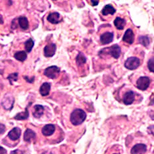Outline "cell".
Listing matches in <instances>:
<instances>
[{"instance_id": "1", "label": "cell", "mask_w": 154, "mask_h": 154, "mask_svg": "<svg viewBox=\"0 0 154 154\" xmlns=\"http://www.w3.org/2000/svg\"><path fill=\"white\" fill-rule=\"evenodd\" d=\"M86 114L85 112L80 109H76L72 112L70 120L72 125L74 126H78L83 123L86 120Z\"/></svg>"}, {"instance_id": "2", "label": "cell", "mask_w": 154, "mask_h": 154, "mask_svg": "<svg viewBox=\"0 0 154 154\" xmlns=\"http://www.w3.org/2000/svg\"><path fill=\"white\" fill-rule=\"evenodd\" d=\"M140 64V59L136 57H131L126 59L124 66L128 70H133L137 69Z\"/></svg>"}, {"instance_id": "3", "label": "cell", "mask_w": 154, "mask_h": 154, "mask_svg": "<svg viewBox=\"0 0 154 154\" xmlns=\"http://www.w3.org/2000/svg\"><path fill=\"white\" fill-rule=\"evenodd\" d=\"M60 72V70L58 67L56 66H53L45 69L44 72V75L49 79H55L59 76Z\"/></svg>"}, {"instance_id": "4", "label": "cell", "mask_w": 154, "mask_h": 154, "mask_svg": "<svg viewBox=\"0 0 154 154\" xmlns=\"http://www.w3.org/2000/svg\"><path fill=\"white\" fill-rule=\"evenodd\" d=\"M150 79L147 76H141L137 80L136 86L141 91H146L149 87Z\"/></svg>"}, {"instance_id": "5", "label": "cell", "mask_w": 154, "mask_h": 154, "mask_svg": "<svg viewBox=\"0 0 154 154\" xmlns=\"http://www.w3.org/2000/svg\"><path fill=\"white\" fill-rule=\"evenodd\" d=\"M56 51V45L54 43H50L44 48V54L47 57H53Z\"/></svg>"}, {"instance_id": "6", "label": "cell", "mask_w": 154, "mask_h": 154, "mask_svg": "<svg viewBox=\"0 0 154 154\" xmlns=\"http://www.w3.org/2000/svg\"><path fill=\"white\" fill-rule=\"evenodd\" d=\"M107 49H109L108 54H110L113 58L119 59L120 57L121 54V48L118 45H113Z\"/></svg>"}, {"instance_id": "7", "label": "cell", "mask_w": 154, "mask_h": 154, "mask_svg": "<svg viewBox=\"0 0 154 154\" xmlns=\"http://www.w3.org/2000/svg\"><path fill=\"white\" fill-rule=\"evenodd\" d=\"M135 99V94L133 91H129L126 92L123 98V103L126 105H131L132 104Z\"/></svg>"}, {"instance_id": "8", "label": "cell", "mask_w": 154, "mask_h": 154, "mask_svg": "<svg viewBox=\"0 0 154 154\" xmlns=\"http://www.w3.org/2000/svg\"><path fill=\"white\" fill-rule=\"evenodd\" d=\"M123 41L130 45L133 43L134 41V34L132 29H129L126 30L123 37Z\"/></svg>"}, {"instance_id": "9", "label": "cell", "mask_w": 154, "mask_h": 154, "mask_svg": "<svg viewBox=\"0 0 154 154\" xmlns=\"http://www.w3.org/2000/svg\"><path fill=\"white\" fill-rule=\"evenodd\" d=\"M48 21L53 24H57L62 22V19L60 14L58 12H52L48 15L47 17Z\"/></svg>"}, {"instance_id": "10", "label": "cell", "mask_w": 154, "mask_h": 154, "mask_svg": "<svg viewBox=\"0 0 154 154\" xmlns=\"http://www.w3.org/2000/svg\"><path fill=\"white\" fill-rule=\"evenodd\" d=\"M147 151V147L144 144H137L131 150V154H144Z\"/></svg>"}, {"instance_id": "11", "label": "cell", "mask_w": 154, "mask_h": 154, "mask_svg": "<svg viewBox=\"0 0 154 154\" xmlns=\"http://www.w3.org/2000/svg\"><path fill=\"white\" fill-rule=\"evenodd\" d=\"M113 34L111 32H106L100 37V41L102 45H107L113 42Z\"/></svg>"}, {"instance_id": "12", "label": "cell", "mask_w": 154, "mask_h": 154, "mask_svg": "<svg viewBox=\"0 0 154 154\" xmlns=\"http://www.w3.org/2000/svg\"><path fill=\"white\" fill-rule=\"evenodd\" d=\"M55 130H56V127L54 125L48 124L42 128V132L45 136L48 137L53 134V133L55 131Z\"/></svg>"}, {"instance_id": "13", "label": "cell", "mask_w": 154, "mask_h": 154, "mask_svg": "<svg viewBox=\"0 0 154 154\" xmlns=\"http://www.w3.org/2000/svg\"><path fill=\"white\" fill-rule=\"evenodd\" d=\"M21 130L18 127L14 128L8 133V137L12 140H16L19 139L21 135Z\"/></svg>"}, {"instance_id": "14", "label": "cell", "mask_w": 154, "mask_h": 154, "mask_svg": "<svg viewBox=\"0 0 154 154\" xmlns=\"http://www.w3.org/2000/svg\"><path fill=\"white\" fill-rule=\"evenodd\" d=\"M44 113V107L42 105H35L33 107V115L36 119H40Z\"/></svg>"}, {"instance_id": "15", "label": "cell", "mask_w": 154, "mask_h": 154, "mask_svg": "<svg viewBox=\"0 0 154 154\" xmlns=\"http://www.w3.org/2000/svg\"><path fill=\"white\" fill-rule=\"evenodd\" d=\"M36 137V133L32 130L30 129H27L26 131L24 133L23 135V139L25 141V142H30V141L35 139Z\"/></svg>"}, {"instance_id": "16", "label": "cell", "mask_w": 154, "mask_h": 154, "mask_svg": "<svg viewBox=\"0 0 154 154\" xmlns=\"http://www.w3.org/2000/svg\"><path fill=\"white\" fill-rule=\"evenodd\" d=\"M102 14L103 16H107L108 14L113 15L116 12V9H115L112 5H106L103 9L101 11Z\"/></svg>"}, {"instance_id": "17", "label": "cell", "mask_w": 154, "mask_h": 154, "mask_svg": "<svg viewBox=\"0 0 154 154\" xmlns=\"http://www.w3.org/2000/svg\"><path fill=\"white\" fill-rule=\"evenodd\" d=\"M51 89V84L49 83H44L40 88V93L42 96L49 95Z\"/></svg>"}, {"instance_id": "18", "label": "cell", "mask_w": 154, "mask_h": 154, "mask_svg": "<svg viewBox=\"0 0 154 154\" xmlns=\"http://www.w3.org/2000/svg\"><path fill=\"white\" fill-rule=\"evenodd\" d=\"M11 98H12L11 97H6L3 100L2 105H3V107L7 110H11L12 108V106H13L14 100L13 98L11 99Z\"/></svg>"}, {"instance_id": "19", "label": "cell", "mask_w": 154, "mask_h": 154, "mask_svg": "<svg viewBox=\"0 0 154 154\" xmlns=\"http://www.w3.org/2000/svg\"><path fill=\"white\" fill-rule=\"evenodd\" d=\"M114 25L118 30H123L126 25V20L122 18L117 17L114 20Z\"/></svg>"}, {"instance_id": "20", "label": "cell", "mask_w": 154, "mask_h": 154, "mask_svg": "<svg viewBox=\"0 0 154 154\" xmlns=\"http://www.w3.org/2000/svg\"><path fill=\"white\" fill-rule=\"evenodd\" d=\"M18 21H19V24L22 29L27 30L29 29V21L26 17H24V16L20 17L18 19Z\"/></svg>"}, {"instance_id": "21", "label": "cell", "mask_w": 154, "mask_h": 154, "mask_svg": "<svg viewBox=\"0 0 154 154\" xmlns=\"http://www.w3.org/2000/svg\"><path fill=\"white\" fill-rule=\"evenodd\" d=\"M29 110L27 108H26L24 112L17 113L14 117V119L17 120H24L27 119L29 118Z\"/></svg>"}, {"instance_id": "22", "label": "cell", "mask_w": 154, "mask_h": 154, "mask_svg": "<svg viewBox=\"0 0 154 154\" xmlns=\"http://www.w3.org/2000/svg\"><path fill=\"white\" fill-rule=\"evenodd\" d=\"M14 56V58L16 59H17V60L20 61V62H23L24 60H25V59H26L27 57V53L24 51H18V52L15 53Z\"/></svg>"}, {"instance_id": "23", "label": "cell", "mask_w": 154, "mask_h": 154, "mask_svg": "<svg viewBox=\"0 0 154 154\" xmlns=\"http://www.w3.org/2000/svg\"><path fill=\"white\" fill-rule=\"evenodd\" d=\"M33 46H34V42L32 38H30V39H29L25 43V51H26L27 53H30L33 48Z\"/></svg>"}, {"instance_id": "24", "label": "cell", "mask_w": 154, "mask_h": 154, "mask_svg": "<svg viewBox=\"0 0 154 154\" xmlns=\"http://www.w3.org/2000/svg\"><path fill=\"white\" fill-rule=\"evenodd\" d=\"M76 60L77 64H78L79 66H82L86 62V58L83 53H80L79 55L77 56L76 58Z\"/></svg>"}, {"instance_id": "25", "label": "cell", "mask_w": 154, "mask_h": 154, "mask_svg": "<svg viewBox=\"0 0 154 154\" xmlns=\"http://www.w3.org/2000/svg\"><path fill=\"white\" fill-rule=\"evenodd\" d=\"M139 42L144 46H148L150 44V39L147 36H140L139 38Z\"/></svg>"}, {"instance_id": "26", "label": "cell", "mask_w": 154, "mask_h": 154, "mask_svg": "<svg viewBox=\"0 0 154 154\" xmlns=\"http://www.w3.org/2000/svg\"><path fill=\"white\" fill-rule=\"evenodd\" d=\"M17 77H18V73H14L11 74L9 76H8V79L10 82V83L11 84H12V82H16L17 80Z\"/></svg>"}, {"instance_id": "27", "label": "cell", "mask_w": 154, "mask_h": 154, "mask_svg": "<svg viewBox=\"0 0 154 154\" xmlns=\"http://www.w3.org/2000/svg\"><path fill=\"white\" fill-rule=\"evenodd\" d=\"M147 66H148V69L151 72H154V66H153V58L152 57V59H149L148 61V63H147Z\"/></svg>"}, {"instance_id": "28", "label": "cell", "mask_w": 154, "mask_h": 154, "mask_svg": "<svg viewBox=\"0 0 154 154\" xmlns=\"http://www.w3.org/2000/svg\"><path fill=\"white\" fill-rule=\"evenodd\" d=\"M5 131H6V126H5V125L0 123V134L4 133Z\"/></svg>"}, {"instance_id": "29", "label": "cell", "mask_w": 154, "mask_h": 154, "mask_svg": "<svg viewBox=\"0 0 154 154\" xmlns=\"http://www.w3.org/2000/svg\"><path fill=\"white\" fill-rule=\"evenodd\" d=\"M11 154H23V152L22 150L17 149V150L12 151L11 152Z\"/></svg>"}, {"instance_id": "30", "label": "cell", "mask_w": 154, "mask_h": 154, "mask_svg": "<svg viewBox=\"0 0 154 154\" xmlns=\"http://www.w3.org/2000/svg\"><path fill=\"white\" fill-rule=\"evenodd\" d=\"M6 150L3 147L0 146V154H6Z\"/></svg>"}, {"instance_id": "31", "label": "cell", "mask_w": 154, "mask_h": 154, "mask_svg": "<svg viewBox=\"0 0 154 154\" xmlns=\"http://www.w3.org/2000/svg\"><path fill=\"white\" fill-rule=\"evenodd\" d=\"M91 3L93 6H96L99 4V1H94V0H91Z\"/></svg>"}, {"instance_id": "32", "label": "cell", "mask_w": 154, "mask_h": 154, "mask_svg": "<svg viewBox=\"0 0 154 154\" xmlns=\"http://www.w3.org/2000/svg\"><path fill=\"white\" fill-rule=\"evenodd\" d=\"M2 23H3V19L2 16L0 15V24H2Z\"/></svg>"}, {"instance_id": "33", "label": "cell", "mask_w": 154, "mask_h": 154, "mask_svg": "<svg viewBox=\"0 0 154 154\" xmlns=\"http://www.w3.org/2000/svg\"><path fill=\"white\" fill-rule=\"evenodd\" d=\"M42 154H53L51 152H45L44 153H43Z\"/></svg>"}, {"instance_id": "34", "label": "cell", "mask_w": 154, "mask_h": 154, "mask_svg": "<svg viewBox=\"0 0 154 154\" xmlns=\"http://www.w3.org/2000/svg\"><path fill=\"white\" fill-rule=\"evenodd\" d=\"M112 154H119V153H113Z\"/></svg>"}]
</instances>
